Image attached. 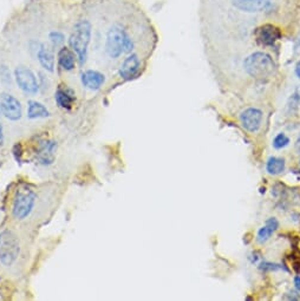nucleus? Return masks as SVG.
Masks as SVG:
<instances>
[{
    "label": "nucleus",
    "instance_id": "obj_29",
    "mask_svg": "<svg viewBox=\"0 0 300 301\" xmlns=\"http://www.w3.org/2000/svg\"><path fill=\"white\" fill-rule=\"evenodd\" d=\"M299 165H300V161H299Z\"/></svg>",
    "mask_w": 300,
    "mask_h": 301
},
{
    "label": "nucleus",
    "instance_id": "obj_21",
    "mask_svg": "<svg viewBox=\"0 0 300 301\" xmlns=\"http://www.w3.org/2000/svg\"><path fill=\"white\" fill-rule=\"evenodd\" d=\"M49 37H50V40H51V43L53 44V46H59L64 43V34L61 33V32H57V31L51 32Z\"/></svg>",
    "mask_w": 300,
    "mask_h": 301
},
{
    "label": "nucleus",
    "instance_id": "obj_13",
    "mask_svg": "<svg viewBox=\"0 0 300 301\" xmlns=\"http://www.w3.org/2000/svg\"><path fill=\"white\" fill-rule=\"evenodd\" d=\"M81 81L85 88L90 89V90H99L105 82V77L99 71L88 70L83 72Z\"/></svg>",
    "mask_w": 300,
    "mask_h": 301
},
{
    "label": "nucleus",
    "instance_id": "obj_7",
    "mask_svg": "<svg viewBox=\"0 0 300 301\" xmlns=\"http://www.w3.org/2000/svg\"><path fill=\"white\" fill-rule=\"evenodd\" d=\"M1 112L6 118L11 120H18L22 117V105L16 97L10 93H2L0 97Z\"/></svg>",
    "mask_w": 300,
    "mask_h": 301
},
{
    "label": "nucleus",
    "instance_id": "obj_1",
    "mask_svg": "<svg viewBox=\"0 0 300 301\" xmlns=\"http://www.w3.org/2000/svg\"><path fill=\"white\" fill-rule=\"evenodd\" d=\"M91 38V24L88 20H79L73 26L69 38L70 49L76 53L79 64H84L88 57V46Z\"/></svg>",
    "mask_w": 300,
    "mask_h": 301
},
{
    "label": "nucleus",
    "instance_id": "obj_17",
    "mask_svg": "<svg viewBox=\"0 0 300 301\" xmlns=\"http://www.w3.org/2000/svg\"><path fill=\"white\" fill-rule=\"evenodd\" d=\"M278 227H279V222L277 221V218L269 217L268 220L266 221L265 226L261 227L259 232H258L257 241L261 244L265 243L267 240H269V238H271L273 233L278 229Z\"/></svg>",
    "mask_w": 300,
    "mask_h": 301
},
{
    "label": "nucleus",
    "instance_id": "obj_25",
    "mask_svg": "<svg viewBox=\"0 0 300 301\" xmlns=\"http://www.w3.org/2000/svg\"><path fill=\"white\" fill-rule=\"evenodd\" d=\"M295 71H296L297 77H298V78L300 79V60L298 61V63L296 64V69H295Z\"/></svg>",
    "mask_w": 300,
    "mask_h": 301
},
{
    "label": "nucleus",
    "instance_id": "obj_20",
    "mask_svg": "<svg viewBox=\"0 0 300 301\" xmlns=\"http://www.w3.org/2000/svg\"><path fill=\"white\" fill-rule=\"evenodd\" d=\"M289 144H290V138L287 137V136L285 134H283V132H280V134H278L274 137L272 146H273V148H274V149L280 150V149H284L285 147L289 146Z\"/></svg>",
    "mask_w": 300,
    "mask_h": 301
},
{
    "label": "nucleus",
    "instance_id": "obj_5",
    "mask_svg": "<svg viewBox=\"0 0 300 301\" xmlns=\"http://www.w3.org/2000/svg\"><path fill=\"white\" fill-rule=\"evenodd\" d=\"M35 194L31 189L22 188L17 191L13 201V216L18 220H24L31 214L32 209L34 207Z\"/></svg>",
    "mask_w": 300,
    "mask_h": 301
},
{
    "label": "nucleus",
    "instance_id": "obj_28",
    "mask_svg": "<svg viewBox=\"0 0 300 301\" xmlns=\"http://www.w3.org/2000/svg\"><path fill=\"white\" fill-rule=\"evenodd\" d=\"M0 112H1V105H0Z\"/></svg>",
    "mask_w": 300,
    "mask_h": 301
},
{
    "label": "nucleus",
    "instance_id": "obj_6",
    "mask_svg": "<svg viewBox=\"0 0 300 301\" xmlns=\"http://www.w3.org/2000/svg\"><path fill=\"white\" fill-rule=\"evenodd\" d=\"M14 77H16V82L24 92L33 94L38 91L37 78H35L34 73L31 70L25 66H18L14 70Z\"/></svg>",
    "mask_w": 300,
    "mask_h": 301
},
{
    "label": "nucleus",
    "instance_id": "obj_12",
    "mask_svg": "<svg viewBox=\"0 0 300 301\" xmlns=\"http://www.w3.org/2000/svg\"><path fill=\"white\" fill-rule=\"evenodd\" d=\"M236 8L246 12H260L271 5V0H232Z\"/></svg>",
    "mask_w": 300,
    "mask_h": 301
},
{
    "label": "nucleus",
    "instance_id": "obj_16",
    "mask_svg": "<svg viewBox=\"0 0 300 301\" xmlns=\"http://www.w3.org/2000/svg\"><path fill=\"white\" fill-rule=\"evenodd\" d=\"M76 53L67 47H62L58 52V61L62 69L70 71L75 69L76 65Z\"/></svg>",
    "mask_w": 300,
    "mask_h": 301
},
{
    "label": "nucleus",
    "instance_id": "obj_2",
    "mask_svg": "<svg viewBox=\"0 0 300 301\" xmlns=\"http://www.w3.org/2000/svg\"><path fill=\"white\" fill-rule=\"evenodd\" d=\"M133 43L122 26H111L106 34L105 51L110 58H118L122 53L132 52Z\"/></svg>",
    "mask_w": 300,
    "mask_h": 301
},
{
    "label": "nucleus",
    "instance_id": "obj_19",
    "mask_svg": "<svg viewBox=\"0 0 300 301\" xmlns=\"http://www.w3.org/2000/svg\"><path fill=\"white\" fill-rule=\"evenodd\" d=\"M28 116L29 118H41L49 116V111L47 109L40 103L35 102V100H30L29 109H28Z\"/></svg>",
    "mask_w": 300,
    "mask_h": 301
},
{
    "label": "nucleus",
    "instance_id": "obj_23",
    "mask_svg": "<svg viewBox=\"0 0 300 301\" xmlns=\"http://www.w3.org/2000/svg\"><path fill=\"white\" fill-rule=\"evenodd\" d=\"M290 102H292V104H293V106H295V108L297 105L300 104V87L296 89L295 93H293L292 97L290 98Z\"/></svg>",
    "mask_w": 300,
    "mask_h": 301
},
{
    "label": "nucleus",
    "instance_id": "obj_22",
    "mask_svg": "<svg viewBox=\"0 0 300 301\" xmlns=\"http://www.w3.org/2000/svg\"><path fill=\"white\" fill-rule=\"evenodd\" d=\"M260 270L263 271H278L281 270V266H279L277 264H271V262H263V264H260Z\"/></svg>",
    "mask_w": 300,
    "mask_h": 301
},
{
    "label": "nucleus",
    "instance_id": "obj_14",
    "mask_svg": "<svg viewBox=\"0 0 300 301\" xmlns=\"http://www.w3.org/2000/svg\"><path fill=\"white\" fill-rule=\"evenodd\" d=\"M56 102H57L58 106L63 109H71L73 102L76 100L75 93L73 91L69 88H58V90L56 91L55 96Z\"/></svg>",
    "mask_w": 300,
    "mask_h": 301
},
{
    "label": "nucleus",
    "instance_id": "obj_27",
    "mask_svg": "<svg viewBox=\"0 0 300 301\" xmlns=\"http://www.w3.org/2000/svg\"><path fill=\"white\" fill-rule=\"evenodd\" d=\"M2 143V128L1 125H0V144Z\"/></svg>",
    "mask_w": 300,
    "mask_h": 301
},
{
    "label": "nucleus",
    "instance_id": "obj_18",
    "mask_svg": "<svg viewBox=\"0 0 300 301\" xmlns=\"http://www.w3.org/2000/svg\"><path fill=\"white\" fill-rule=\"evenodd\" d=\"M266 170L269 175H280L285 170V159L281 157H269L266 163Z\"/></svg>",
    "mask_w": 300,
    "mask_h": 301
},
{
    "label": "nucleus",
    "instance_id": "obj_26",
    "mask_svg": "<svg viewBox=\"0 0 300 301\" xmlns=\"http://www.w3.org/2000/svg\"><path fill=\"white\" fill-rule=\"evenodd\" d=\"M296 149H297V151L300 152V135H299L298 140H297L296 142Z\"/></svg>",
    "mask_w": 300,
    "mask_h": 301
},
{
    "label": "nucleus",
    "instance_id": "obj_4",
    "mask_svg": "<svg viewBox=\"0 0 300 301\" xmlns=\"http://www.w3.org/2000/svg\"><path fill=\"white\" fill-rule=\"evenodd\" d=\"M19 254V243L16 234L11 230L0 233V262L5 266H11L16 261Z\"/></svg>",
    "mask_w": 300,
    "mask_h": 301
},
{
    "label": "nucleus",
    "instance_id": "obj_3",
    "mask_svg": "<svg viewBox=\"0 0 300 301\" xmlns=\"http://www.w3.org/2000/svg\"><path fill=\"white\" fill-rule=\"evenodd\" d=\"M243 67L249 76L257 79H265L273 75L275 64L272 57L265 52H254L243 61Z\"/></svg>",
    "mask_w": 300,
    "mask_h": 301
},
{
    "label": "nucleus",
    "instance_id": "obj_15",
    "mask_svg": "<svg viewBox=\"0 0 300 301\" xmlns=\"http://www.w3.org/2000/svg\"><path fill=\"white\" fill-rule=\"evenodd\" d=\"M37 56L41 66H43L46 71L52 72L53 67H55V58H53V53L51 51V49H50L47 45H45V44H41L39 49H38Z\"/></svg>",
    "mask_w": 300,
    "mask_h": 301
},
{
    "label": "nucleus",
    "instance_id": "obj_24",
    "mask_svg": "<svg viewBox=\"0 0 300 301\" xmlns=\"http://www.w3.org/2000/svg\"><path fill=\"white\" fill-rule=\"evenodd\" d=\"M293 282H295L296 288L298 289V291H300V275L295 276V279H293Z\"/></svg>",
    "mask_w": 300,
    "mask_h": 301
},
{
    "label": "nucleus",
    "instance_id": "obj_8",
    "mask_svg": "<svg viewBox=\"0 0 300 301\" xmlns=\"http://www.w3.org/2000/svg\"><path fill=\"white\" fill-rule=\"evenodd\" d=\"M263 122V111L257 108H248L240 114V123L248 132H257Z\"/></svg>",
    "mask_w": 300,
    "mask_h": 301
},
{
    "label": "nucleus",
    "instance_id": "obj_10",
    "mask_svg": "<svg viewBox=\"0 0 300 301\" xmlns=\"http://www.w3.org/2000/svg\"><path fill=\"white\" fill-rule=\"evenodd\" d=\"M57 148V143L55 141H43L38 147L35 157L39 163L46 165L51 164L55 159V150Z\"/></svg>",
    "mask_w": 300,
    "mask_h": 301
},
{
    "label": "nucleus",
    "instance_id": "obj_9",
    "mask_svg": "<svg viewBox=\"0 0 300 301\" xmlns=\"http://www.w3.org/2000/svg\"><path fill=\"white\" fill-rule=\"evenodd\" d=\"M255 35H257V39L261 45L271 46L274 45L275 41L280 39L281 33L278 28L271 25V24H266V25L261 26V28L258 29Z\"/></svg>",
    "mask_w": 300,
    "mask_h": 301
},
{
    "label": "nucleus",
    "instance_id": "obj_11",
    "mask_svg": "<svg viewBox=\"0 0 300 301\" xmlns=\"http://www.w3.org/2000/svg\"><path fill=\"white\" fill-rule=\"evenodd\" d=\"M139 65H141V63H139L137 55L132 53V55L128 56V57L123 60V63H122L120 69V76L123 79H126V81L133 79V77L138 73Z\"/></svg>",
    "mask_w": 300,
    "mask_h": 301
}]
</instances>
